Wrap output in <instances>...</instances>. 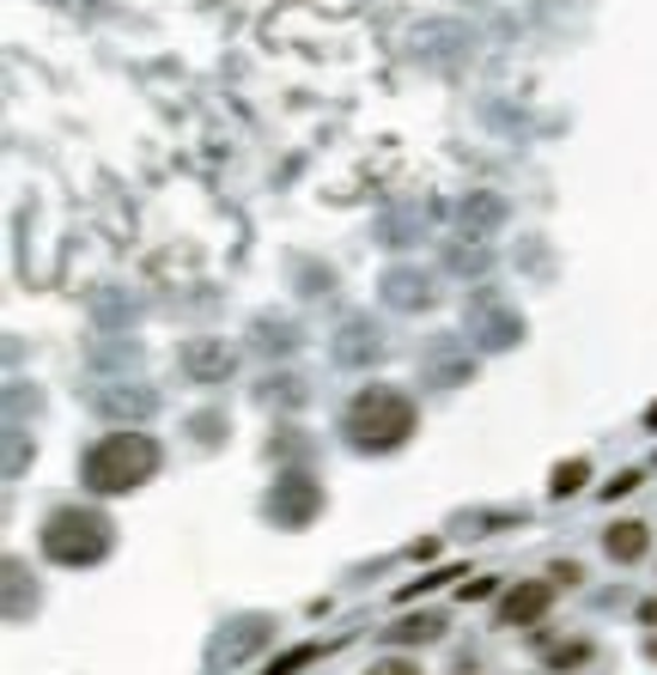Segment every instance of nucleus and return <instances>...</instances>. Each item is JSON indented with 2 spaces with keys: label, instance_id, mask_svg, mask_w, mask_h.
Listing matches in <instances>:
<instances>
[{
  "label": "nucleus",
  "instance_id": "f8f14e48",
  "mask_svg": "<svg viewBox=\"0 0 657 675\" xmlns=\"http://www.w3.org/2000/svg\"><path fill=\"white\" fill-rule=\"evenodd\" d=\"M634 487H639V469H621V475H615L609 487H603V499H627V493H634Z\"/></svg>",
  "mask_w": 657,
  "mask_h": 675
},
{
  "label": "nucleus",
  "instance_id": "4468645a",
  "mask_svg": "<svg viewBox=\"0 0 657 675\" xmlns=\"http://www.w3.org/2000/svg\"><path fill=\"white\" fill-rule=\"evenodd\" d=\"M371 675H420L408 657H384V664H371Z\"/></svg>",
  "mask_w": 657,
  "mask_h": 675
},
{
  "label": "nucleus",
  "instance_id": "2eb2a0df",
  "mask_svg": "<svg viewBox=\"0 0 657 675\" xmlns=\"http://www.w3.org/2000/svg\"><path fill=\"white\" fill-rule=\"evenodd\" d=\"M639 621H646V627H657V596H651V603H639Z\"/></svg>",
  "mask_w": 657,
  "mask_h": 675
},
{
  "label": "nucleus",
  "instance_id": "ddd939ff",
  "mask_svg": "<svg viewBox=\"0 0 657 675\" xmlns=\"http://www.w3.org/2000/svg\"><path fill=\"white\" fill-rule=\"evenodd\" d=\"M494 584H499V578H469L457 596H462V603H481V596H494Z\"/></svg>",
  "mask_w": 657,
  "mask_h": 675
},
{
  "label": "nucleus",
  "instance_id": "20e7f679",
  "mask_svg": "<svg viewBox=\"0 0 657 675\" xmlns=\"http://www.w3.org/2000/svg\"><path fill=\"white\" fill-rule=\"evenodd\" d=\"M317 512H323V487H317L305 469L280 475V482H275V493H268V517H275V524H287V529L311 524Z\"/></svg>",
  "mask_w": 657,
  "mask_h": 675
},
{
  "label": "nucleus",
  "instance_id": "0eeeda50",
  "mask_svg": "<svg viewBox=\"0 0 657 675\" xmlns=\"http://www.w3.org/2000/svg\"><path fill=\"white\" fill-rule=\"evenodd\" d=\"M438 633H445V621H438V615H415V621H396L384 639H390V645H427V639H438Z\"/></svg>",
  "mask_w": 657,
  "mask_h": 675
},
{
  "label": "nucleus",
  "instance_id": "dca6fc26",
  "mask_svg": "<svg viewBox=\"0 0 657 675\" xmlns=\"http://www.w3.org/2000/svg\"><path fill=\"white\" fill-rule=\"evenodd\" d=\"M646 426H657V401H651V408H646Z\"/></svg>",
  "mask_w": 657,
  "mask_h": 675
},
{
  "label": "nucleus",
  "instance_id": "f03ea898",
  "mask_svg": "<svg viewBox=\"0 0 657 675\" xmlns=\"http://www.w3.org/2000/svg\"><path fill=\"white\" fill-rule=\"evenodd\" d=\"M152 475H159V445H152L147 433H110V438H98L80 463V482L92 493H104V499L147 487Z\"/></svg>",
  "mask_w": 657,
  "mask_h": 675
},
{
  "label": "nucleus",
  "instance_id": "f257e3e1",
  "mask_svg": "<svg viewBox=\"0 0 657 675\" xmlns=\"http://www.w3.org/2000/svg\"><path fill=\"white\" fill-rule=\"evenodd\" d=\"M415 426H420L415 396H402V389H390V384L359 389V396L347 401V414H341V438L354 450H366V457H390V450H402L408 438H415Z\"/></svg>",
  "mask_w": 657,
  "mask_h": 675
},
{
  "label": "nucleus",
  "instance_id": "9d476101",
  "mask_svg": "<svg viewBox=\"0 0 657 675\" xmlns=\"http://www.w3.org/2000/svg\"><path fill=\"white\" fill-rule=\"evenodd\" d=\"M189 371H196V378H219V371H231V354H226V347L196 341V347H189Z\"/></svg>",
  "mask_w": 657,
  "mask_h": 675
},
{
  "label": "nucleus",
  "instance_id": "1a4fd4ad",
  "mask_svg": "<svg viewBox=\"0 0 657 675\" xmlns=\"http://www.w3.org/2000/svg\"><path fill=\"white\" fill-rule=\"evenodd\" d=\"M585 482H590V463L573 457V463H560V469L548 475V493L554 499H573V493H585Z\"/></svg>",
  "mask_w": 657,
  "mask_h": 675
},
{
  "label": "nucleus",
  "instance_id": "9b49d317",
  "mask_svg": "<svg viewBox=\"0 0 657 675\" xmlns=\"http://www.w3.org/2000/svg\"><path fill=\"white\" fill-rule=\"evenodd\" d=\"M317 657H323V645H292L287 657H275V664H268L262 675H299L305 664H317Z\"/></svg>",
  "mask_w": 657,
  "mask_h": 675
},
{
  "label": "nucleus",
  "instance_id": "7ed1b4c3",
  "mask_svg": "<svg viewBox=\"0 0 657 675\" xmlns=\"http://www.w3.org/2000/svg\"><path fill=\"white\" fill-rule=\"evenodd\" d=\"M110 517L104 512H80V505H61L43 524V554L56 566H98L110 554Z\"/></svg>",
  "mask_w": 657,
  "mask_h": 675
},
{
  "label": "nucleus",
  "instance_id": "423d86ee",
  "mask_svg": "<svg viewBox=\"0 0 657 675\" xmlns=\"http://www.w3.org/2000/svg\"><path fill=\"white\" fill-rule=\"evenodd\" d=\"M603 554H609L615 566H634L651 554V529L646 524H609L603 529Z\"/></svg>",
  "mask_w": 657,
  "mask_h": 675
},
{
  "label": "nucleus",
  "instance_id": "39448f33",
  "mask_svg": "<svg viewBox=\"0 0 657 675\" xmlns=\"http://www.w3.org/2000/svg\"><path fill=\"white\" fill-rule=\"evenodd\" d=\"M548 608H554V584L548 578H524V584H511V590L499 596V621H506V627H542Z\"/></svg>",
  "mask_w": 657,
  "mask_h": 675
},
{
  "label": "nucleus",
  "instance_id": "6e6552de",
  "mask_svg": "<svg viewBox=\"0 0 657 675\" xmlns=\"http://www.w3.org/2000/svg\"><path fill=\"white\" fill-rule=\"evenodd\" d=\"M536 645H542V657H548V664L554 669H573V664H585V657H590V645L585 639H554V633H536Z\"/></svg>",
  "mask_w": 657,
  "mask_h": 675
}]
</instances>
